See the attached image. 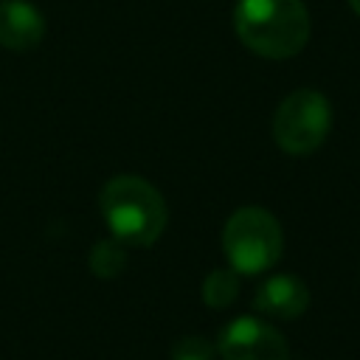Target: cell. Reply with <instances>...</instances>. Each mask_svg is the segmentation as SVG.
<instances>
[{"instance_id":"6da1fadb","label":"cell","mask_w":360,"mask_h":360,"mask_svg":"<svg viewBox=\"0 0 360 360\" xmlns=\"http://www.w3.org/2000/svg\"><path fill=\"white\" fill-rule=\"evenodd\" d=\"M98 208L110 236L127 248L155 245L169 222L163 194L138 174H118L107 180L98 194Z\"/></svg>"},{"instance_id":"7a4b0ae2","label":"cell","mask_w":360,"mask_h":360,"mask_svg":"<svg viewBox=\"0 0 360 360\" xmlns=\"http://www.w3.org/2000/svg\"><path fill=\"white\" fill-rule=\"evenodd\" d=\"M233 31L256 56L292 59L309 39V11L304 0H239Z\"/></svg>"},{"instance_id":"3957f363","label":"cell","mask_w":360,"mask_h":360,"mask_svg":"<svg viewBox=\"0 0 360 360\" xmlns=\"http://www.w3.org/2000/svg\"><path fill=\"white\" fill-rule=\"evenodd\" d=\"M222 250L239 276H256L270 270L284 250L281 222L262 205L236 208L222 228Z\"/></svg>"},{"instance_id":"277c9868","label":"cell","mask_w":360,"mask_h":360,"mask_svg":"<svg viewBox=\"0 0 360 360\" xmlns=\"http://www.w3.org/2000/svg\"><path fill=\"white\" fill-rule=\"evenodd\" d=\"M332 132V104L321 90H292L273 112V141L287 155H312Z\"/></svg>"},{"instance_id":"5b68a950","label":"cell","mask_w":360,"mask_h":360,"mask_svg":"<svg viewBox=\"0 0 360 360\" xmlns=\"http://www.w3.org/2000/svg\"><path fill=\"white\" fill-rule=\"evenodd\" d=\"M217 354L222 360H290L287 338L256 315L228 321L217 335Z\"/></svg>"},{"instance_id":"8992f818","label":"cell","mask_w":360,"mask_h":360,"mask_svg":"<svg viewBox=\"0 0 360 360\" xmlns=\"http://www.w3.org/2000/svg\"><path fill=\"white\" fill-rule=\"evenodd\" d=\"M253 307H256V312H262L267 318L292 321V318L307 312V307H309V287L304 284V278H298L292 273L270 276V278H264L256 287Z\"/></svg>"},{"instance_id":"52a82bcc","label":"cell","mask_w":360,"mask_h":360,"mask_svg":"<svg viewBox=\"0 0 360 360\" xmlns=\"http://www.w3.org/2000/svg\"><path fill=\"white\" fill-rule=\"evenodd\" d=\"M45 17L28 0H3L0 3V45L8 51H31L45 37Z\"/></svg>"},{"instance_id":"ba28073f","label":"cell","mask_w":360,"mask_h":360,"mask_svg":"<svg viewBox=\"0 0 360 360\" xmlns=\"http://www.w3.org/2000/svg\"><path fill=\"white\" fill-rule=\"evenodd\" d=\"M127 267V245L115 236H104L90 250V270L98 278H115Z\"/></svg>"},{"instance_id":"9c48e42d","label":"cell","mask_w":360,"mask_h":360,"mask_svg":"<svg viewBox=\"0 0 360 360\" xmlns=\"http://www.w3.org/2000/svg\"><path fill=\"white\" fill-rule=\"evenodd\" d=\"M239 295V273L236 270H211L202 281V301L211 309H225Z\"/></svg>"},{"instance_id":"30bf717a","label":"cell","mask_w":360,"mask_h":360,"mask_svg":"<svg viewBox=\"0 0 360 360\" xmlns=\"http://www.w3.org/2000/svg\"><path fill=\"white\" fill-rule=\"evenodd\" d=\"M214 357H217V343H211L202 335H183L169 352V360H214Z\"/></svg>"},{"instance_id":"8fae6325","label":"cell","mask_w":360,"mask_h":360,"mask_svg":"<svg viewBox=\"0 0 360 360\" xmlns=\"http://www.w3.org/2000/svg\"><path fill=\"white\" fill-rule=\"evenodd\" d=\"M349 6H352V11L360 17V0H349Z\"/></svg>"}]
</instances>
